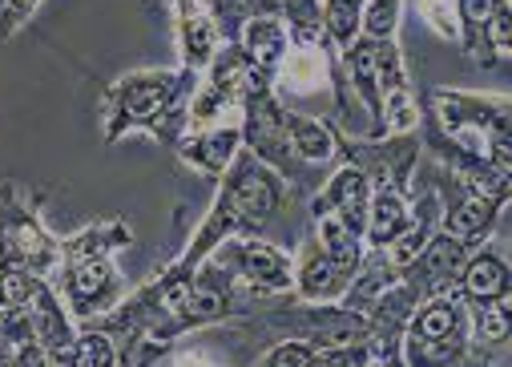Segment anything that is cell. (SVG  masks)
<instances>
[{
    "instance_id": "16",
    "label": "cell",
    "mask_w": 512,
    "mask_h": 367,
    "mask_svg": "<svg viewBox=\"0 0 512 367\" xmlns=\"http://www.w3.org/2000/svg\"><path fill=\"white\" fill-rule=\"evenodd\" d=\"M242 150V130L238 121H222V126H210V130H190L182 142H178V162L198 170L202 178H222L230 170V162L238 158Z\"/></svg>"
},
{
    "instance_id": "2",
    "label": "cell",
    "mask_w": 512,
    "mask_h": 367,
    "mask_svg": "<svg viewBox=\"0 0 512 367\" xmlns=\"http://www.w3.org/2000/svg\"><path fill=\"white\" fill-rule=\"evenodd\" d=\"M291 194L295 190L275 170H267L263 162H254L246 150H238L230 170L218 178V194H214L206 218L198 222L194 238L186 242V251L174 263L190 271L202 259H210L234 234H267V226L283 214Z\"/></svg>"
},
{
    "instance_id": "5",
    "label": "cell",
    "mask_w": 512,
    "mask_h": 367,
    "mask_svg": "<svg viewBox=\"0 0 512 367\" xmlns=\"http://www.w3.org/2000/svg\"><path fill=\"white\" fill-rule=\"evenodd\" d=\"M0 263L25 267L49 283L61 267V238L45 226L41 210L17 182H0Z\"/></svg>"
},
{
    "instance_id": "21",
    "label": "cell",
    "mask_w": 512,
    "mask_h": 367,
    "mask_svg": "<svg viewBox=\"0 0 512 367\" xmlns=\"http://www.w3.org/2000/svg\"><path fill=\"white\" fill-rule=\"evenodd\" d=\"M134 242V230L125 226L121 218H101V222H89L81 226L77 234L61 238V267L65 263H85V259H117L125 247Z\"/></svg>"
},
{
    "instance_id": "24",
    "label": "cell",
    "mask_w": 512,
    "mask_h": 367,
    "mask_svg": "<svg viewBox=\"0 0 512 367\" xmlns=\"http://www.w3.org/2000/svg\"><path fill=\"white\" fill-rule=\"evenodd\" d=\"M311 230H315V238H319L323 255H327L347 279H355V271H359V263H363V255H367L363 238H359L355 230H347L335 214H311Z\"/></svg>"
},
{
    "instance_id": "20",
    "label": "cell",
    "mask_w": 512,
    "mask_h": 367,
    "mask_svg": "<svg viewBox=\"0 0 512 367\" xmlns=\"http://www.w3.org/2000/svg\"><path fill=\"white\" fill-rule=\"evenodd\" d=\"M412 194V190H408ZM404 190L392 186H371V202H367V226H363V247L367 251H388L392 242L408 230L412 222V202Z\"/></svg>"
},
{
    "instance_id": "7",
    "label": "cell",
    "mask_w": 512,
    "mask_h": 367,
    "mask_svg": "<svg viewBox=\"0 0 512 367\" xmlns=\"http://www.w3.org/2000/svg\"><path fill=\"white\" fill-rule=\"evenodd\" d=\"M424 158V142L420 130L412 134H388V138H355V134H339V162H351L367 174L371 186H392V190H412L416 170Z\"/></svg>"
},
{
    "instance_id": "1",
    "label": "cell",
    "mask_w": 512,
    "mask_h": 367,
    "mask_svg": "<svg viewBox=\"0 0 512 367\" xmlns=\"http://www.w3.org/2000/svg\"><path fill=\"white\" fill-rule=\"evenodd\" d=\"M198 73L190 69H134L105 89L101 105V142L117 146L130 134H146L166 150L190 134V97Z\"/></svg>"
},
{
    "instance_id": "6",
    "label": "cell",
    "mask_w": 512,
    "mask_h": 367,
    "mask_svg": "<svg viewBox=\"0 0 512 367\" xmlns=\"http://www.w3.org/2000/svg\"><path fill=\"white\" fill-rule=\"evenodd\" d=\"M242 295L267 299V295H291L295 287V255L267 234H234L210 255Z\"/></svg>"
},
{
    "instance_id": "13",
    "label": "cell",
    "mask_w": 512,
    "mask_h": 367,
    "mask_svg": "<svg viewBox=\"0 0 512 367\" xmlns=\"http://www.w3.org/2000/svg\"><path fill=\"white\" fill-rule=\"evenodd\" d=\"M456 295H460V303L468 311L472 307L508 303V295H512V271H508V259L500 255V247H492V238L480 242V247L464 259L460 279H456Z\"/></svg>"
},
{
    "instance_id": "25",
    "label": "cell",
    "mask_w": 512,
    "mask_h": 367,
    "mask_svg": "<svg viewBox=\"0 0 512 367\" xmlns=\"http://www.w3.org/2000/svg\"><path fill=\"white\" fill-rule=\"evenodd\" d=\"M206 13L222 41H238V33L259 17H283V0H206Z\"/></svg>"
},
{
    "instance_id": "22",
    "label": "cell",
    "mask_w": 512,
    "mask_h": 367,
    "mask_svg": "<svg viewBox=\"0 0 512 367\" xmlns=\"http://www.w3.org/2000/svg\"><path fill=\"white\" fill-rule=\"evenodd\" d=\"M392 283H400V271L388 263V255H383V251H367V255H363V263H359V271H355V279L347 283V291H343L339 307H347V311L363 315V311L375 303V295H383Z\"/></svg>"
},
{
    "instance_id": "9",
    "label": "cell",
    "mask_w": 512,
    "mask_h": 367,
    "mask_svg": "<svg viewBox=\"0 0 512 367\" xmlns=\"http://www.w3.org/2000/svg\"><path fill=\"white\" fill-rule=\"evenodd\" d=\"M242 81H246V57L238 41H222L210 65L198 73V89L190 97V130H210L242 105Z\"/></svg>"
},
{
    "instance_id": "11",
    "label": "cell",
    "mask_w": 512,
    "mask_h": 367,
    "mask_svg": "<svg viewBox=\"0 0 512 367\" xmlns=\"http://www.w3.org/2000/svg\"><path fill=\"white\" fill-rule=\"evenodd\" d=\"M472 251H476V247H468V242L452 238L448 230H436V234L424 242V251L400 271V279H404L420 299L448 295V291H456L460 267H464V259H468Z\"/></svg>"
},
{
    "instance_id": "8",
    "label": "cell",
    "mask_w": 512,
    "mask_h": 367,
    "mask_svg": "<svg viewBox=\"0 0 512 367\" xmlns=\"http://www.w3.org/2000/svg\"><path fill=\"white\" fill-rule=\"evenodd\" d=\"M53 291L65 303L69 319L81 327L89 319H101L105 311H113L125 295H130V283L117 271V259H85V263H65L53 275Z\"/></svg>"
},
{
    "instance_id": "18",
    "label": "cell",
    "mask_w": 512,
    "mask_h": 367,
    "mask_svg": "<svg viewBox=\"0 0 512 367\" xmlns=\"http://www.w3.org/2000/svg\"><path fill=\"white\" fill-rule=\"evenodd\" d=\"M238 45H242V57H246V81L254 85H275V73L287 57V29H283V17H259L250 21L242 33H238Z\"/></svg>"
},
{
    "instance_id": "35",
    "label": "cell",
    "mask_w": 512,
    "mask_h": 367,
    "mask_svg": "<svg viewBox=\"0 0 512 367\" xmlns=\"http://www.w3.org/2000/svg\"><path fill=\"white\" fill-rule=\"evenodd\" d=\"M363 367H404V355L396 351V355H379V359H367Z\"/></svg>"
},
{
    "instance_id": "3",
    "label": "cell",
    "mask_w": 512,
    "mask_h": 367,
    "mask_svg": "<svg viewBox=\"0 0 512 367\" xmlns=\"http://www.w3.org/2000/svg\"><path fill=\"white\" fill-rule=\"evenodd\" d=\"M436 126L464 146L480 150L496 170L512 174V101L508 93H468V89H432L424 93Z\"/></svg>"
},
{
    "instance_id": "19",
    "label": "cell",
    "mask_w": 512,
    "mask_h": 367,
    "mask_svg": "<svg viewBox=\"0 0 512 367\" xmlns=\"http://www.w3.org/2000/svg\"><path fill=\"white\" fill-rule=\"evenodd\" d=\"M170 13H174V37H178L182 69L202 73L222 45V37L206 13V0H182V5H170Z\"/></svg>"
},
{
    "instance_id": "28",
    "label": "cell",
    "mask_w": 512,
    "mask_h": 367,
    "mask_svg": "<svg viewBox=\"0 0 512 367\" xmlns=\"http://www.w3.org/2000/svg\"><path fill=\"white\" fill-rule=\"evenodd\" d=\"M315 351H319V347H311V343H303V339H283V343H271L254 367H311Z\"/></svg>"
},
{
    "instance_id": "29",
    "label": "cell",
    "mask_w": 512,
    "mask_h": 367,
    "mask_svg": "<svg viewBox=\"0 0 512 367\" xmlns=\"http://www.w3.org/2000/svg\"><path fill=\"white\" fill-rule=\"evenodd\" d=\"M412 5H416L420 21H424L436 37L456 41V0H412Z\"/></svg>"
},
{
    "instance_id": "34",
    "label": "cell",
    "mask_w": 512,
    "mask_h": 367,
    "mask_svg": "<svg viewBox=\"0 0 512 367\" xmlns=\"http://www.w3.org/2000/svg\"><path fill=\"white\" fill-rule=\"evenodd\" d=\"M13 9H17V21H21V29L33 21V13L41 9V0H13Z\"/></svg>"
},
{
    "instance_id": "27",
    "label": "cell",
    "mask_w": 512,
    "mask_h": 367,
    "mask_svg": "<svg viewBox=\"0 0 512 367\" xmlns=\"http://www.w3.org/2000/svg\"><path fill=\"white\" fill-rule=\"evenodd\" d=\"M408 0H367L359 17V37L367 41H400V17Z\"/></svg>"
},
{
    "instance_id": "10",
    "label": "cell",
    "mask_w": 512,
    "mask_h": 367,
    "mask_svg": "<svg viewBox=\"0 0 512 367\" xmlns=\"http://www.w3.org/2000/svg\"><path fill=\"white\" fill-rule=\"evenodd\" d=\"M432 186L440 194V230H448L452 238L468 242V247H480V242L492 238L504 206L492 198H480L472 190H464L460 182H452L444 170L432 174Z\"/></svg>"
},
{
    "instance_id": "36",
    "label": "cell",
    "mask_w": 512,
    "mask_h": 367,
    "mask_svg": "<svg viewBox=\"0 0 512 367\" xmlns=\"http://www.w3.org/2000/svg\"><path fill=\"white\" fill-rule=\"evenodd\" d=\"M166 5H182V0H166Z\"/></svg>"
},
{
    "instance_id": "26",
    "label": "cell",
    "mask_w": 512,
    "mask_h": 367,
    "mask_svg": "<svg viewBox=\"0 0 512 367\" xmlns=\"http://www.w3.org/2000/svg\"><path fill=\"white\" fill-rule=\"evenodd\" d=\"M363 5H367V0H319V9H323V33H327V41H331L335 53H343L359 37Z\"/></svg>"
},
{
    "instance_id": "14",
    "label": "cell",
    "mask_w": 512,
    "mask_h": 367,
    "mask_svg": "<svg viewBox=\"0 0 512 367\" xmlns=\"http://www.w3.org/2000/svg\"><path fill=\"white\" fill-rule=\"evenodd\" d=\"M416 303H420V295H416L404 279L392 283L383 295H375V303L363 311V323H367V351H371V359H379V355H396V351H400V339H404V327H408Z\"/></svg>"
},
{
    "instance_id": "17",
    "label": "cell",
    "mask_w": 512,
    "mask_h": 367,
    "mask_svg": "<svg viewBox=\"0 0 512 367\" xmlns=\"http://www.w3.org/2000/svg\"><path fill=\"white\" fill-rule=\"evenodd\" d=\"M339 126L327 117H311V113H295L287 105V138H291V150L295 158L315 170V174H331L339 166Z\"/></svg>"
},
{
    "instance_id": "32",
    "label": "cell",
    "mask_w": 512,
    "mask_h": 367,
    "mask_svg": "<svg viewBox=\"0 0 512 367\" xmlns=\"http://www.w3.org/2000/svg\"><path fill=\"white\" fill-rule=\"evenodd\" d=\"M158 367H214L206 355H198V351H182V347H170L162 359H158Z\"/></svg>"
},
{
    "instance_id": "31",
    "label": "cell",
    "mask_w": 512,
    "mask_h": 367,
    "mask_svg": "<svg viewBox=\"0 0 512 367\" xmlns=\"http://www.w3.org/2000/svg\"><path fill=\"white\" fill-rule=\"evenodd\" d=\"M9 367H53L49 359H45V351L33 343V339H21L17 347H13V363Z\"/></svg>"
},
{
    "instance_id": "30",
    "label": "cell",
    "mask_w": 512,
    "mask_h": 367,
    "mask_svg": "<svg viewBox=\"0 0 512 367\" xmlns=\"http://www.w3.org/2000/svg\"><path fill=\"white\" fill-rule=\"evenodd\" d=\"M371 359L367 347H319L311 367H363Z\"/></svg>"
},
{
    "instance_id": "23",
    "label": "cell",
    "mask_w": 512,
    "mask_h": 367,
    "mask_svg": "<svg viewBox=\"0 0 512 367\" xmlns=\"http://www.w3.org/2000/svg\"><path fill=\"white\" fill-rule=\"evenodd\" d=\"M508 5V0H456V45L464 49V57L472 65H492L488 49H484V29L492 25V17Z\"/></svg>"
},
{
    "instance_id": "33",
    "label": "cell",
    "mask_w": 512,
    "mask_h": 367,
    "mask_svg": "<svg viewBox=\"0 0 512 367\" xmlns=\"http://www.w3.org/2000/svg\"><path fill=\"white\" fill-rule=\"evenodd\" d=\"M21 33V21H17V9H13V0H0V41H9Z\"/></svg>"
},
{
    "instance_id": "15",
    "label": "cell",
    "mask_w": 512,
    "mask_h": 367,
    "mask_svg": "<svg viewBox=\"0 0 512 367\" xmlns=\"http://www.w3.org/2000/svg\"><path fill=\"white\" fill-rule=\"evenodd\" d=\"M347 275L323 255L315 230L307 226L303 230V242H299V259H295V287H291V299L299 303H339L343 291H347Z\"/></svg>"
},
{
    "instance_id": "12",
    "label": "cell",
    "mask_w": 512,
    "mask_h": 367,
    "mask_svg": "<svg viewBox=\"0 0 512 367\" xmlns=\"http://www.w3.org/2000/svg\"><path fill=\"white\" fill-rule=\"evenodd\" d=\"M367 202H371V182L359 166L351 162H339L323 186L307 198V210L311 214H335L347 230H355L363 238V226H367Z\"/></svg>"
},
{
    "instance_id": "4",
    "label": "cell",
    "mask_w": 512,
    "mask_h": 367,
    "mask_svg": "<svg viewBox=\"0 0 512 367\" xmlns=\"http://www.w3.org/2000/svg\"><path fill=\"white\" fill-rule=\"evenodd\" d=\"M404 367H468L472 339H468V307L456 291L420 299L404 339H400Z\"/></svg>"
}]
</instances>
